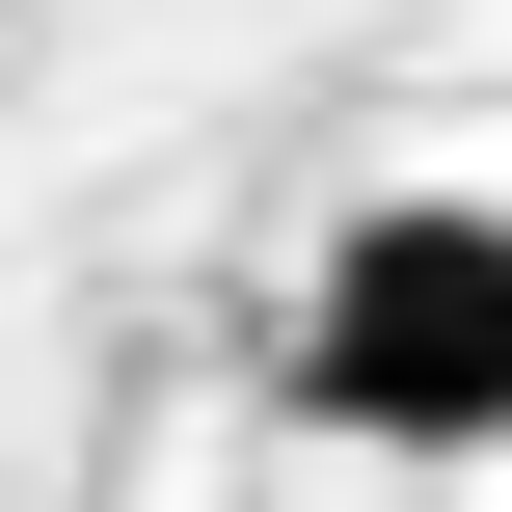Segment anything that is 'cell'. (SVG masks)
<instances>
[{
  "label": "cell",
  "instance_id": "obj_1",
  "mask_svg": "<svg viewBox=\"0 0 512 512\" xmlns=\"http://www.w3.org/2000/svg\"><path fill=\"white\" fill-rule=\"evenodd\" d=\"M297 405L378 459H486L512 432V189H378L297 270Z\"/></svg>",
  "mask_w": 512,
  "mask_h": 512
}]
</instances>
